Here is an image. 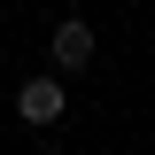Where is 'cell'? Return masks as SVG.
<instances>
[{
  "instance_id": "obj_1",
  "label": "cell",
  "mask_w": 155,
  "mask_h": 155,
  "mask_svg": "<svg viewBox=\"0 0 155 155\" xmlns=\"http://www.w3.org/2000/svg\"><path fill=\"white\" fill-rule=\"evenodd\" d=\"M47 62H54V78H78V70H93L101 62V39L85 16H62L54 31H47Z\"/></svg>"
},
{
  "instance_id": "obj_2",
  "label": "cell",
  "mask_w": 155,
  "mask_h": 155,
  "mask_svg": "<svg viewBox=\"0 0 155 155\" xmlns=\"http://www.w3.org/2000/svg\"><path fill=\"white\" fill-rule=\"evenodd\" d=\"M16 116H23V124H39V132H54L62 116H70V85H62L54 70L23 78V85H16Z\"/></svg>"
}]
</instances>
